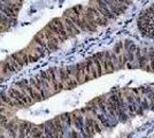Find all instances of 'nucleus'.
<instances>
[{"label":"nucleus","mask_w":154,"mask_h":138,"mask_svg":"<svg viewBox=\"0 0 154 138\" xmlns=\"http://www.w3.org/2000/svg\"><path fill=\"white\" fill-rule=\"evenodd\" d=\"M32 40L36 43V44H38L39 46H42L44 50H45L46 52H48V47H47V41H46L45 39V36H44V33H43V31H39V32H37L35 36H33V38H32Z\"/></svg>","instance_id":"3"},{"label":"nucleus","mask_w":154,"mask_h":138,"mask_svg":"<svg viewBox=\"0 0 154 138\" xmlns=\"http://www.w3.org/2000/svg\"><path fill=\"white\" fill-rule=\"evenodd\" d=\"M71 137L72 138H83L82 133L78 131L77 129H71Z\"/></svg>","instance_id":"6"},{"label":"nucleus","mask_w":154,"mask_h":138,"mask_svg":"<svg viewBox=\"0 0 154 138\" xmlns=\"http://www.w3.org/2000/svg\"><path fill=\"white\" fill-rule=\"evenodd\" d=\"M24 51H26V54H28V61H29V62H36V61H38V60L40 59V57H39L38 54H36L35 52H32L31 50L24 48Z\"/></svg>","instance_id":"5"},{"label":"nucleus","mask_w":154,"mask_h":138,"mask_svg":"<svg viewBox=\"0 0 154 138\" xmlns=\"http://www.w3.org/2000/svg\"><path fill=\"white\" fill-rule=\"evenodd\" d=\"M26 48H29V50H31L32 52H35L36 54H38L40 58H43V57L45 55L46 53H47L45 51V50H44V48L42 47V46H39L38 44H36V43H35L33 40H32L31 43H30V44L28 45V47H26Z\"/></svg>","instance_id":"4"},{"label":"nucleus","mask_w":154,"mask_h":138,"mask_svg":"<svg viewBox=\"0 0 154 138\" xmlns=\"http://www.w3.org/2000/svg\"><path fill=\"white\" fill-rule=\"evenodd\" d=\"M62 21H63L64 29H66V31H67V33H68L69 38H72V37H75V36H77V35H79V33L82 32V31L78 29V26L71 22V20L69 19V17H64V16H62Z\"/></svg>","instance_id":"1"},{"label":"nucleus","mask_w":154,"mask_h":138,"mask_svg":"<svg viewBox=\"0 0 154 138\" xmlns=\"http://www.w3.org/2000/svg\"><path fill=\"white\" fill-rule=\"evenodd\" d=\"M11 57L15 60V62L19 65L20 68H22V67H24L26 65L29 63V61H28V54H26V52L24 50L13 53V54H11Z\"/></svg>","instance_id":"2"}]
</instances>
